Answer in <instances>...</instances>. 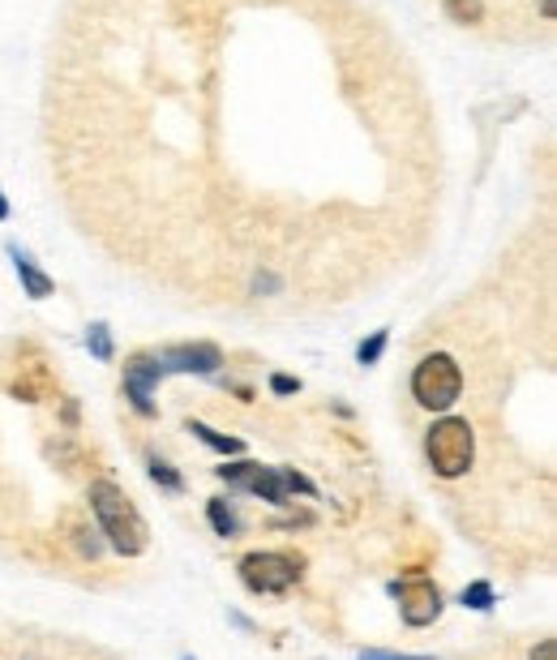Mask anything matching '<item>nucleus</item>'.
<instances>
[{"instance_id": "obj_7", "label": "nucleus", "mask_w": 557, "mask_h": 660, "mask_svg": "<svg viewBox=\"0 0 557 660\" xmlns=\"http://www.w3.org/2000/svg\"><path fill=\"white\" fill-rule=\"evenodd\" d=\"M159 378H163L159 357H133L129 364H125V394H129V403H133L142 417H155L150 394H155V387H159Z\"/></svg>"}, {"instance_id": "obj_11", "label": "nucleus", "mask_w": 557, "mask_h": 660, "mask_svg": "<svg viewBox=\"0 0 557 660\" xmlns=\"http://www.w3.org/2000/svg\"><path fill=\"white\" fill-rule=\"evenodd\" d=\"M189 429L202 438L206 447L223 450V454H240V450H245V442H240V438H223V433H215V429H210V424H202V420H189Z\"/></svg>"}, {"instance_id": "obj_2", "label": "nucleus", "mask_w": 557, "mask_h": 660, "mask_svg": "<svg viewBox=\"0 0 557 660\" xmlns=\"http://www.w3.org/2000/svg\"><path fill=\"white\" fill-rule=\"evenodd\" d=\"M219 477L236 484V489H249L258 493L262 502H275V507H288L292 493H314V484L292 472V468H262V463H232V468H219Z\"/></svg>"}, {"instance_id": "obj_20", "label": "nucleus", "mask_w": 557, "mask_h": 660, "mask_svg": "<svg viewBox=\"0 0 557 660\" xmlns=\"http://www.w3.org/2000/svg\"><path fill=\"white\" fill-rule=\"evenodd\" d=\"M64 424H78V403H64Z\"/></svg>"}, {"instance_id": "obj_13", "label": "nucleus", "mask_w": 557, "mask_h": 660, "mask_svg": "<svg viewBox=\"0 0 557 660\" xmlns=\"http://www.w3.org/2000/svg\"><path fill=\"white\" fill-rule=\"evenodd\" d=\"M87 343H90V352H95L99 360H112V334H108V327H103V322H99V327H90Z\"/></svg>"}, {"instance_id": "obj_8", "label": "nucleus", "mask_w": 557, "mask_h": 660, "mask_svg": "<svg viewBox=\"0 0 557 660\" xmlns=\"http://www.w3.org/2000/svg\"><path fill=\"white\" fill-rule=\"evenodd\" d=\"M159 364H163V373H215L223 357H219V348H210V343H193V348H168V352H159Z\"/></svg>"}, {"instance_id": "obj_16", "label": "nucleus", "mask_w": 557, "mask_h": 660, "mask_svg": "<svg viewBox=\"0 0 557 660\" xmlns=\"http://www.w3.org/2000/svg\"><path fill=\"white\" fill-rule=\"evenodd\" d=\"M381 348H386V330H378L369 343H360V364H374L381 357Z\"/></svg>"}, {"instance_id": "obj_4", "label": "nucleus", "mask_w": 557, "mask_h": 660, "mask_svg": "<svg viewBox=\"0 0 557 660\" xmlns=\"http://www.w3.org/2000/svg\"><path fill=\"white\" fill-rule=\"evenodd\" d=\"M459 390H464V373H459L455 357H446V352L425 357L416 364V373H411V394L429 412H446L459 399Z\"/></svg>"}, {"instance_id": "obj_10", "label": "nucleus", "mask_w": 557, "mask_h": 660, "mask_svg": "<svg viewBox=\"0 0 557 660\" xmlns=\"http://www.w3.org/2000/svg\"><path fill=\"white\" fill-rule=\"evenodd\" d=\"M206 514H210V523H215L219 537H236V532H240V519H236V510L228 507L223 498H210V502H206Z\"/></svg>"}, {"instance_id": "obj_6", "label": "nucleus", "mask_w": 557, "mask_h": 660, "mask_svg": "<svg viewBox=\"0 0 557 660\" xmlns=\"http://www.w3.org/2000/svg\"><path fill=\"white\" fill-rule=\"evenodd\" d=\"M390 592L399 597V613L408 627H429L438 622L441 613V592L429 579H404V583H390Z\"/></svg>"}, {"instance_id": "obj_14", "label": "nucleus", "mask_w": 557, "mask_h": 660, "mask_svg": "<svg viewBox=\"0 0 557 660\" xmlns=\"http://www.w3.org/2000/svg\"><path fill=\"white\" fill-rule=\"evenodd\" d=\"M464 604H471V609H494V588L489 583H471V588H464Z\"/></svg>"}, {"instance_id": "obj_15", "label": "nucleus", "mask_w": 557, "mask_h": 660, "mask_svg": "<svg viewBox=\"0 0 557 660\" xmlns=\"http://www.w3.org/2000/svg\"><path fill=\"white\" fill-rule=\"evenodd\" d=\"M446 9L459 22H480V0H446Z\"/></svg>"}, {"instance_id": "obj_22", "label": "nucleus", "mask_w": 557, "mask_h": 660, "mask_svg": "<svg viewBox=\"0 0 557 660\" xmlns=\"http://www.w3.org/2000/svg\"><path fill=\"white\" fill-rule=\"evenodd\" d=\"M4 214H9V202H4V193H0V219H4Z\"/></svg>"}, {"instance_id": "obj_5", "label": "nucleus", "mask_w": 557, "mask_h": 660, "mask_svg": "<svg viewBox=\"0 0 557 660\" xmlns=\"http://www.w3.org/2000/svg\"><path fill=\"white\" fill-rule=\"evenodd\" d=\"M240 579L262 597H279L300 579V558H292V553H249L240 562Z\"/></svg>"}, {"instance_id": "obj_17", "label": "nucleus", "mask_w": 557, "mask_h": 660, "mask_svg": "<svg viewBox=\"0 0 557 660\" xmlns=\"http://www.w3.org/2000/svg\"><path fill=\"white\" fill-rule=\"evenodd\" d=\"M270 390H275V394H292V390H300V382L288 378V373H275V378H270Z\"/></svg>"}, {"instance_id": "obj_21", "label": "nucleus", "mask_w": 557, "mask_h": 660, "mask_svg": "<svg viewBox=\"0 0 557 660\" xmlns=\"http://www.w3.org/2000/svg\"><path fill=\"white\" fill-rule=\"evenodd\" d=\"M540 13H545V18H554V0H540Z\"/></svg>"}, {"instance_id": "obj_9", "label": "nucleus", "mask_w": 557, "mask_h": 660, "mask_svg": "<svg viewBox=\"0 0 557 660\" xmlns=\"http://www.w3.org/2000/svg\"><path fill=\"white\" fill-rule=\"evenodd\" d=\"M13 262H18V274H22V283H27V297H34V300L52 297V279L34 267L27 253H18V249H13Z\"/></svg>"}, {"instance_id": "obj_12", "label": "nucleus", "mask_w": 557, "mask_h": 660, "mask_svg": "<svg viewBox=\"0 0 557 660\" xmlns=\"http://www.w3.org/2000/svg\"><path fill=\"white\" fill-rule=\"evenodd\" d=\"M150 480H155V484H163V489H172V493L185 489V480H180L177 472L163 463V459H150Z\"/></svg>"}, {"instance_id": "obj_18", "label": "nucleus", "mask_w": 557, "mask_h": 660, "mask_svg": "<svg viewBox=\"0 0 557 660\" xmlns=\"http://www.w3.org/2000/svg\"><path fill=\"white\" fill-rule=\"evenodd\" d=\"M360 660H434V657H404V652H378V648H369V652H360Z\"/></svg>"}, {"instance_id": "obj_3", "label": "nucleus", "mask_w": 557, "mask_h": 660, "mask_svg": "<svg viewBox=\"0 0 557 660\" xmlns=\"http://www.w3.org/2000/svg\"><path fill=\"white\" fill-rule=\"evenodd\" d=\"M429 463H434V472L446 480L464 477L471 468V454H476V438H471V424L459 417H446L438 420L434 429H429Z\"/></svg>"}, {"instance_id": "obj_19", "label": "nucleus", "mask_w": 557, "mask_h": 660, "mask_svg": "<svg viewBox=\"0 0 557 660\" xmlns=\"http://www.w3.org/2000/svg\"><path fill=\"white\" fill-rule=\"evenodd\" d=\"M554 657H557L554 639H540V643H536V652H531V660H554Z\"/></svg>"}, {"instance_id": "obj_1", "label": "nucleus", "mask_w": 557, "mask_h": 660, "mask_svg": "<svg viewBox=\"0 0 557 660\" xmlns=\"http://www.w3.org/2000/svg\"><path fill=\"white\" fill-rule=\"evenodd\" d=\"M90 510L103 528V537L112 540V549L125 553V558H138L147 549V519L138 514V507L125 498V489L112 484V480H95L90 484Z\"/></svg>"}]
</instances>
